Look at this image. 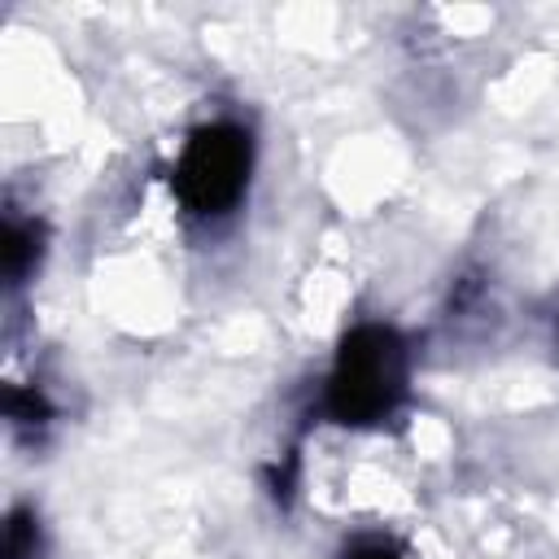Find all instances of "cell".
<instances>
[{
    "instance_id": "cell-1",
    "label": "cell",
    "mask_w": 559,
    "mask_h": 559,
    "mask_svg": "<svg viewBox=\"0 0 559 559\" xmlns=\"http://www.w3.org/2000/svg\"><path fill=\"white\" fill-rule=\"evenodd\" d=\"M406 389V349L389 328H358L341 341L328 411L341 424H376L384 419Z\"/></svg>"
},
{
    "instance_id": "cell-2",
    "label": "cell",
    "mask_w": 559,
    "mask_h": 559,
    "mask_svg": "<svg viewBox=\"0 0 559 559\" xmlns=\"http://www.w3.org/2000/svg\"><path fill=\"white\" fill-rule=\"evenodd\" d=\"M249 179V135L231 122L201 127L179 166H175V192L197 214H223L240 201Z\"/></svg>"
},
{
    "instance_id": "cell-3",
    "label": "cell",
    "mask_w": 559,
    "mask_h": 559,
    "mask_svg": "<svg viewBox=\"0 0 559 559\" xmlns=\"http://www.w3.org/2000/svg\"><path fill=\"white\" fill-rule=\"evenodd\" d=\"M4 275H9V284H22V275L35 266V258H39V231L35 227H26V223H17V218H9L4 223Z\"/></svg>"
},
{
    "instance_id": "cell-4",
    "label": "cell",
    "mask_w": 559,
    "mask_h": 559,
    "mask_svg": "<svg viewBox=\"0 0 559 559\" xmlns=\"http://www.w3.org/2000/svg\"><path fill=\"white\" fill-rule=\"evenodd\" d=\"M4 406H9V419L17 428H39L48 419V406H44V397L35 389H9V402Z\"/></svg>"
},
{
    "instance_id": "cell-5",
    "label": "cell",
    "mask_w": 559,
    "mask_h": 559,
    "mask_svg": "<svg viewBox=\"0 0 559 559\" xmlns=\"http://www.w3.org/2000/svg\"><path fill=\"white\" fill-rule=\"evenodd\" d=\"M4 559H35V524H31L26 511H13V520H9Z\"/></svg>"
},
{
    "instance_id": "cell-6",
    "label": "cell",
    "mask_w": 559,
    "mask_h": 559,
    "mask_svg": "<svg viewBox=\"0 0 559 559\" xmlns=\"http://www.w3.org/2000/svg\"><path fill=\"white\" fill-rule=\"evenodd\" d=\"M345 559H402V550L384 537H358L354 546H345Z\"/></svg>"
}]
</instances>
